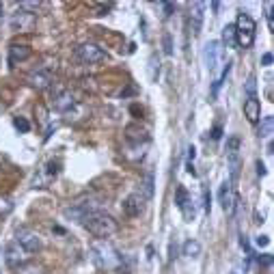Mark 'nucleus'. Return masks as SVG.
Segmentation results:
<instances>
[{
    "mask_svg": "<svg viewBox=\"0 0 274 274\" xmlns=\"http://www.w3.org/2000/svg\"><path fill=\"white\" fill-rule=\"evenodd\" d=\"M91 257L93 261H95V266L100 270H106V272H112V270H117L121 266V252L114 248L112 242L108 240H95L91 244Z\"/></svg>",
    "mask_w": 274,
    "mask_h": 274,
    "instance_id": "nucleus-1",
    "label": "nucleus"
},
{
    "mask_svg": "<svg viewBox=\"0 0 274 274\" xmlns=\"http://www.w3.org/2000/svg\"><path fill=\"white\" fill-rule=\"evenodd\" d=\"M82 227L89 231L91 236H95L97 240H108L110 236H114L119 231V223L114 220L110 214H104V212H95L84 218Z\"/></svg>",
    "mask_w": 274,
    "mask_h": 274,
    "instance_id": "nucleus-2",
    "label": "nucleus"
},
{
    "mask_svg": "<svg viewBox=\"0 0 274 274\" xmlns=\"http://www.w3.org/2000/svg\"><path fill=\"white\" fill-rule=\"evenodd\" d=\"M102 205L104 203L100 201L97 197H82V199H78L76 203H71L69 207H65V216L82 225L84 218L91 216V214H95V212H100Z\"/></svg>",
    "mask_w": 274,
    "mask_h": 274,
    "instance_id": "nucleus-3",
    "label": "nucleus"
},
{
    "mask_svg": "<svg viewBox=\"0 0 274 274\" xmlns=\"http://www.w3.org/2000/svg\"><path fill=\"white\" fill-rule=\"evenodd\" d=\"M236 33H238V46L250 48L255 44V19H252L246 11H240L236 19Z\"/></svg>",
    "mask_w": 274,
    "mask_h": 274,
    "instance_id": "nucleus-4",
    "label": "nucleus"
},
{
    "mask_svg": "<svg viewBox=\"0 0 274 274\" xmlns=\"http://www.w3.org/2000/svg\"><path fill=\"white\" fill-rule=\"evenodd\" d=\"M15 242L19 246H22L26 252H37L41 250V246H44V242H41V236L37 233L35 229L30 227H19L15 231Z\"/></svg>",
    "mask_w": 274,
    "mask_h": 274,
    "instance_id": "nucleus-5",
    "label": "nucleus"
},
{
    "mask_svg": "<svg viewBox=\"0 0 274 274\" xmlns=\"http://www.w3.org/2000/svg\"><path fill=\"white\" fill-rule=\"evenodd\" d=\"M218 199H220V207H223L225 214L231 216V214L236 212V205L240 203V199H238V192H236V188H233V182H225L223 186H220Z\"/></svg>",
    "mask_w": 274,
    "mask_h": 274,
    "instance_id": "nucleus-6",
    "label": "nucleus"
},
{
    "mask_svg": "<svg viewBox=\"0 0 274 274\" xmlns=\"http://www.w3.org/2000/svg\"><path fill=\"white\" fill-rule=\"evenodd\" d=\"M76 56L82 61V63H87V65H95V63H102V61H106V52H104L100 46L95 44H82L78 50H76Z\"/></svg>",
    "mask_w": 274,
    "mask_h": 274,
    "instance_id": "nucleus-7",
    "label": "nucleus"
},
{
    "mask_svg": "<svg viewBox=\"0 0 274 274\" xmlns=\"http://www.w3.org/2000/svg\"><path fill=\"white\" fill-rule=\"evenodd\" d=\"M125 141L134 147H141V145L145 147L149 143V132H147V128L141 123H128L125 125Z\"/></svg>",
    "mask_w": 274,
    "mask_h": 274,
    "instance_id": "nucleus-8",
    "label": "nucleus"
},
{
    "mask_svg": "<svg viewBox=\"0 0 274 274\" xmlns=\"http://www.w3.org/2000/svg\"><path fill=\"white\" fill-rule=\"evenodd\" d=\"M26 255L28 252L17 244V242H9L7 248H5V259H7V266L9 268H19L22 263H26Z\"/></svg>",
    "mask_w": 274,
    "mask_h": 274,
    "instance_id": "nucleus-9",
    "label": "nucleus"
},
{
    "mask_svg": "<svg viewBox=\"0 0 274 274\" xmlns=\"http://www.w3.org/2000/svg\"><path fill=\"white\" fill-rule=\"evenodd\" d=\"M123 214L128 216V218H136V216H141L143 214V209H145V199L139 194V192H134L130 197H125L123 199Z\"/></svg>",
    "mask_w": 274,
    "mask_h": 274,
    "instance_id": "nucleus-10",
    "label": "nucleus"
},
{
    "mask_svg": "<svg viewBox=\"0 0 274 274\" xmlns=\"http://www.w3.org/2000/svg\"><path fill=\"white\" fill-rule=\"evenodd\" d=\"M33 26H35V15L24 11L13 13L11 19H9V28L15 30V33H28V30H33Z\"/></svg>",
    "mask_w": 274,
    "mask_h": 274,
    "instance_id": "nucleus-11",
    "label": "nucleus"
},
{
    "mask_svg": "<svg viewBox=\"0 0 274 274\" xmlns=\"http://www.w3.org/2000/svg\"><path fill=\"white\" fill-rule=\"evenodd\" d=\"M28 82H30V87L37 89V91H46L52 87V82H54V78H52V73L46 71V69H37L33 71L28 76Z\"/></svg>",
    "mask_w": 274,
    "mask_h": 274,
    "instance_id": "nucleus-12",
    "label": "nucleus"
},
{
    "mask_svg": "<svg viewBox=\"0 0 274 274\" xmlns=\"http://www.w3.org/2000/svg\"><path fill=\"white\" fill-rule=\"evenodd\" d=\"M244 117L248 119V123H259V119H261V102L257 100V95L246 97V102H244Z\"/></svg>",
    "mask_w": 274,
    "mask_h": 274,
    "instance_id": "nucleus-13",
    "label": "nucleus"
},
{
    "mask_svg": "<svg viewBox=\"0 0 274 274\" xmlns=\"http://www.w3.org/2000/svg\"><path fill=\"white\" fill-rule=\"evenodd\" d=\"M205 3H192L190 7V24H192V33L199 35L203 28V17H205Z\"/></svg>",
    "mask_w": 274,
    "mask_h": 274,
    "instance_id": "nucleus-14",
    "label": "nucleus"
},
{
    "mask_svg": "<svg viewBox=\"0 0 274 274\" xmlns=\"http://www.w3.org/2000/svg\"><path fill=\"white\" fill-rule=\"evenodd\" d=\"M54 108L58 110V112H71V108H76V100H73V95L69 91H61L58 95L54 97Z\"/></svg>",
    "mask_w": 274,
    "mask_h": 274,
    "instance_id": "nucleus-15",
    "label": "nucleus"
},
{
    "mask_svg": "<svg viewBox=\"0 0 274 274\" xmlns=\"http://www.w3.org/2000/svg\"><path fill=\"white\" fill-rule=\"evenodd\" d=\"M30 54H33V50H30L28 46H24V44H13L11 48H9V63H11V65H15L17 61L30 58Z\"/></svg>",
    "mask_w": 274,
    "mask_h": 274,
    "instance_id": "nucleus-16",
    "label": "nucleus"
},
{
    "mask_svg": "<svg viewBox=\"0 0 274 274\" xmlns=\"http://www.w3.org/2000/svg\"><path fill=\"white\" fill-rule=\"evenodd\" d=\"M218 50H220V44L218 41H209L205 46V65L209 71L216 69V63H218Z\"/></svg>",
    "mask_w": 274,
    "mask_h": 274,
    "instance_id": "nucleus-17",
    "label": "nucleus"
},
{
    "mask_svg": "<svg viewBox=\"0 0 274 274\" xmlns=\"http://www.w3.org/2000/svg\"><path fill=\"white\" fill-rule=\"evenodd\" d=\"M182 250H184V255H186V257L197 259L199 255H201L203 246H201V242H199V240H186V242H184V246H182Z\"/></svg>",
    "mask_w": 274,
    "mask_h": 274,
    "instance_id": "nucleus-18",
    "label": "nucleus"
},
{
    "mask_svg": "<svg viewBox=\"0 0 274 274\" xmlns=\"http://www.w3.org/2000/svg\"><path fill=\"white\" fill-rule=\"evenodd\" d=\"M223 44L227 48H238V33H236V26L233 24H227L223 28Z\"/></svg>",
    "mask_w": 274,
    "mask_h": 274,
    "instance_id": "nucleus-19",
    "label": "nucleus"
},
{
    "mask_svg": "<svg viewBox=\"0 0 274 274\" xmlns=\"http://www.w3.org/2000/svg\"><path fill=\"white\" fill-rule=\"evenodd\" d=\"M274 130V117L272 114H268V117H261L259 119V128H257V136H261V139H266V136H270Z\"/></svg>",
    "mask_w": 274,
    "mask_h": 274,
    "instance_id": "nucleus-20",
    "label": "nucleus"
},
{
    "mask_svg": "<svg viewBox=\"0 0 274 274\" xmlns=\"http://www.w3.org/2000/svg\"><path fill=\"white\" fill-rule=\"evenodd\" d=\"M139 194L145 199V201H149V199L153 197V175L149 173V175H145V179L141 182V190H139Z\"/></svg>",
    "mask_w": 274,
    "mask_h": 274,
    "instance_id": "nucleus-21",
    "label": "nucleus"
},
{
    "mask_svg": "<svg viewBox=\"0 0 274 274\" xmlns=\"http://www.w3.org/2000/svg\"><path fill=\"white\" fill-rule=\"evenodd\" d=\"M15 274H44V268H41L39 263H35V261H26V263H22V266L17 268Z\"/></svg>",
    "mask_w": 274,
    "mask_h": 274,
    "instance_id": "nucleus-22",
    "label": "nucleus"
},
{
    "mask_svg": "<svg viewBox=\"0 0 274 274\" xmlns=\"http://www.w3.org/2000/svg\"><path fill=\"white\" fill-rule=\"evenodd\" d=\"M58 173H61V160H50V162L44 166V175H46L48 182H50V179H54Z\"/></svg>",
    "mask_w": 274,
    "mask_h": 274,
    "instance_id": "nucleus-23",
    "label": "nucleus"
},
{
    "mask_svg": "<svg viewBox=\"0 0 274 274\" xmlns=\"http://www.w3.org/2000/svg\"><path fill=\"white\" fill-rule=\"evenodd\" d=\"M190 194H188V190H186V188L184 186H177V190H175V205L179 207V209H182L188 201H190Z\"/></svg>",
    "mask_w": 274,
    "mask_h": 274,
    "instance_id": "nucleus-24",
    "label": "nucleus"
},
{
    "mask_svg": "<svg viewBox=\"0 0 274 274\" xmlns=\"http://www.w3.org/2000/svg\"><path fill=\"white\" fill-rule=\"evenodd\" d=\"M17 7H19V11H24V13H30V15H35V13L39 11L41 3H39V0H22V3H19Z\"/></svg>",
    "mask_w": 274,
    "mask_h": 274,
    "instance_id": "nucleus-25",
    "label": "nucleus"
},
{
    "mask_svg": "<svg viewBox=\"0 0 274 274\" xmlns=\"http://www.w3.org/2000/svg\"><path fill=\"white\" fill-rule=\"evenodd\" d=\"M179 212H182V216H184L186 223H192L194 216H197V209H194V201H192V199H190V201H188L182 209H179Z\"/></svg>",
    "mask_w": 274,
    "mask_h": 274,
    "instance_id": "nucleus-26",
    "label": "nucleus"
},
{
    "mask_svg": "<svg viewBox=\"0 0 274 274\" xmlns=\"http://www.w3.org/2000/svg\"><path fill=\"white\" fill-rule=\"evenodd\" d=\"M229 173H231L229 182H236L240 175V158L238 155H229Z\"/></svg>",
    "mask_w": 274,
    "mask_h": 274,
    "instance_id": "nucleus-27",
    "label": "nucleus"
},
{
    "mask_svg": "<svg viewBox=\"0 0 274 274\" xmlns=\"http://www.w3.org/2000/svg\"><path fill=\"white\" fill-rule=\"evenodd\" d=\"M13 212V201L9 197H0V216H9Z\"/></svg>",
    "mask_w": 274,
    "mask_h": 274,
    "instance_id": "nucleus-28",
    "label": "nucleus"
},
{
    "mask_svg": "<svg viewBox=\"0 0 274 274\" xmlns=\"http://www.w3.org/2000/svg\"><path fill=\"white\" fill-rule=\"evenodd\" d=\"M149 78L155 82L158 80V73H160V61H158V56L155 54H151V58H149Z\"/></svg>",
    "mask_w": 274,
    "mask_h": 274,
    "instance_id": "nucleus-29",
    "label": "nucleus"
},
{
    "mask_svg": "<svg viewBox=\"0 0 274 274\" xmlns=\"http://www.w3.org/2000/svg\"><path fill=\"white\" fill-rule=\"evenodd\" d=\"M13 125H15V130H19L22 134H26V132H30V123H28V119H24V117H13Z\"/></svg>",
    "mask_w": 274,
    "mask_h": 274,
    "instance_id": "nucleus-30",
    "label": "nucleus"
},
{
    "mask_svg": "<svg viewBox=\"0 0 274 274\" xmlns=\"http://www.w3.org/2000/svg\"><path fill=\"white\" fill-rule=\"evenodd\" d=\"M238 151H240V139L238 136H231V139H227V153L238 155Z\"/></svg>",
    "mask_w": 274,
    "mask_h": 274,
    "instance_id": "nucleus-31",
    "label": "nucleus"
},
{
    "mask_svg": "<svg viewBox=\"0 0 274 274\" xmlns=\"http://www.w3.org/2000/svg\"><path fill=\"white\" fill-rule=\"evenodd\" d=\"M162 52H164L166 56L173 54V39H171V35H168V33L162 35Z\"/></svg>",
    "mask_w": 274,
    "mask_h": 274,
    "instance_id": "nucleus-32",
    "label": "nucleus"
},
{
    "mask_svg": "<svg viewBox=\"0 0 274 274\" xmlns=\"http://www.w3.org/2000/svg\"><path fill=\"white\" fill-rule=\"evenodd\" d=\"M255 91H257L255 76H248V80H246V93H248V97H252V95H255Z\"/></svg>",
    "mask_w": 274,
    "mask_h": 274,
    "instance_id": "nucleus-33",
    "label": "nucleus"
},
{
    "mask_svg": "<svg viewBox=\"0 0 274 274\" xmlns=\"http://www.w3.org/2000/svg\"><path fill=\"white\" fill-rule=\"evenodd\" d=\"M91 7L97 11L95 15H104V11H108V9H110L112 5H110V3H91Z\"/></svg>",
    "mask_w": 274,
    "mask_h": 274,
    "instance_id": "nucleus-34",
    "label": "nucleus"
},
{
    "mask_svg": "<svg viewBox=\"0 0 274 274\" xmlns=\"http://www.w3.org/2000/svg\"><path fill=\"white\" fill-rule=\"evenodd\" d=\"M203 209H205L207 214L212 212V197H209V190H207V188H203Z\"/></svg>",
    "mask_w": 274,
    "mask_h": 274,
    "instance_id": "nucleus-35",
    "label": "nucleus"
},
{
    "mask_svg": "<svg viewBox=\"0 0 274 274\" xmlns=\"http://www.w3.org/2000/svg\"><path fill=\"white\" fill-rule=\"evenodd\" d=\"M272 7H274L272 3H268V5H266V19H268V26H270V30L274 28V22H272Z\"/></svg>",
    "mask_w": 274,
    "mask_h": 274,
    "instance_id": "nucleus-36",
    "label": "nucleus"
},
{
    "mask_svg": "<svg viewBox=\"0 0 274 274\" xmlns=\"http://www.w3.org/2000/svg\"><path fill=\"white\" fill-rule=\"evenodd\" d=\"M240 246L244 248L246 255H250V244H248V238L246 236H240Z\"/></svg>",
    "mask_w": 274,
    "mask_h": 274,
    "instance_id": "nucleus-37",
    "label": "nucleus"
},
{
    "mask_svg": "<svg viewBox=\"0 0 274 274\" xmlns=\"http://www.w3.org/2000/svg\"><path fill=\"white\" fill-rule=\"evenodd\" d=\"M257 261H259V266H272V255H261V257H257Z\"/></svg>",
    "mask_w": 274,
    "mask_h": 274,
    "instance_id": "nucleus-38",
    "label": "nucleus"
},
{
    "mask_svg": "<svg viewBox=\"0 0 274 274\" xmlns=\"http://www.w3.org/2000/svg\"><path fill=\"white\" fill-rule=\"evenodd\" d=\"M261 65L263 67H270L272 65V52H266V54L261 56Z\"/></svg>",
    "mask_w": 274,
    "mask_h": 274,
    "instance_id": "nucleus-39",
    "label": "nucleus"
},
{
    "mask_svg": "<svg viewBox=\"0 0 274 274\" xmlns=\"http://www.w3.org/2000/svg\"><path fill=\"white\" fill-rule=\"evenodd\" d=\"M162 7H164V15H166V17L175 11V5H171V3H162Z\"/></svg>",
    "mask_w": 274,
    "mask_h": 274,
    "instance_id": "nucleus-40",
    "label": "nucleus"
},
{
    "mask_svg": "<svg viewBox=\"0 0 274 274\" xmlns=\"http://www.w3.org/2000/svg\"><path fill=\"white\" fill-rule=\"evenodd\" d=\"M220 136H223V128H220V125H214V130H212V139H214V141H218Z\"/></svg>",
    "mask_w": 274,
    "mask_h": 274,
    "instance_id": "nucleus-41",
    "label": "nucleus"
},
{
    "mask_svg": "<svg viewBox=\"0 0 274 274\" xmlns=\"http://www.w3.org/2000/svg\"><path fill=\"white\" fill-rule=\"evenodd\" d=\"M194 155H197V149L190 145V147H188V162H190V164L194 162Z\"/></svg>",
    "mask_w": 274,
    "mask_h": 274,
    "instance_id": "nucleus-42",
    "label": "nucleus"
},
{
    "mask_svg": "<svg viewBox=\"0 0 274 274\" xmlns=\"http://www.w3.org/2000/svg\"><path fill=\"white\" fill-rule=\"evenodd\" d=\"M266 173H268V171H266V166H263V162H261V160H257V175H261V177H263Z\"/></svg>",
    "mask_w": 274,
    "mask_h": 274,
    "instance_id": "nucleus-43",
    "label": "nucleus"
},
{
    "mask_svg": "<svg viewBox=\"0 0 274 274\" xmlns=\"http://www.w3.org/2000/svg\"><path fill=\"white\" fill-rule=\"evenodd\" d=\"M268 242H270L268 236H259L257 238V246H268Z\"/></svg>",
    "mask_w": 274,
    "mask_h": 274,
    "instance_id": "nucleus-44",
    "label": "nucleus"
},
{
    "mask_svg": "<svg viewBox=\"0 0 274 274\" xmlns=\"http://www.w3.org/2000/svg\"><path fill=\"white\" fill-rule=\"evenodd\" d=\"M35 112H39V119H41V121H46V108H44V106H37Z\"/></svg>",
    "mask_w": 274,
    "mask_h": 274,
    "instance_id": "nucleus-45",
    "label": "nucleus"
},
{
    "mask_svg": "<svg viewBox=\"0 0 274 274\" xmlns=\"http://www.w3.org/2000/svg\"><path fill=\"white\" fill-rule=\"evenodd\" d=\"M186 171H188V173H190V175H197V171H194V164H190V162H188V164H186Z\"/></svg>",
    "mask_w": 274,
    "mask_h": 274,
    "instance_id": "nucleus-46",
    "label": "nucleus"
},
{
    "mask_svg": "<svg viewBox=\"0 0 274 274\" xmlns=\"http://www.w3.org/2000/svg\"><path fill=\"white\" fill-rule=\"evenodd\" d=\"M0 15H3V5H0Z\"/></svg>",
    "mask_w": 274,
    "mask_h": 274,
    "instance_id": "nucleus-47",
    "label": "nucleus"
},
{
    "mask_svg": "<svg viewBox=\"0 0 274 274\" xmlns=\"http://www.w3.org/2000/svg\"><path fill=\"white\" fill-rule=\"evenodd\" d=\"M0 175H3V171H0Z\"/></svg>",
    "mask_w": 274,
    "mask_h": 274,
    "instance_id": "nucleus-48",
    "label": "nucleus"
},
{
    "mask_svg": "<svg viewBox=\"0 0 274 274\" xmlns=\"http://www.w3.org/2000/svg\"><path fill=\"white\" fill-rule=\"evenodd\" d=\"M231 274H233V272H231Z\"/></svg>",
    "mask_w": 274,
    "mask_h": 274,
    "instance_id": "nucleus-49",
    "label": "nucleus"
}]
</instances>
